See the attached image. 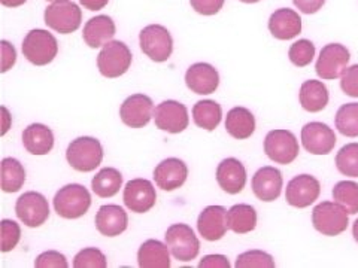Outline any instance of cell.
I'll return each instance as SVG.
<instances>
[{"mask_svg":"<svg viewBox=\"0 0 358 268\" xmlns=\"http://www.w3.org/2000/svg\"><path fill=\"white\" fill-rule=\"evenodd\" d=\"M333 200L345 207L350 215L358 214V184L352 181H341L333 188Z\"/></svg>","mask_w":358,"mask_h":268,"instance_id":"obj_34","label":"cell"},{"mask_svg":"<svg viewBox=\"0 0 358 268\" xmlns=\"http://www.w3.org/2000/svg\"><path fill=\"white\" fill-rule=\"evenodd\" d=\"M222 109L214 100H200L193 107V119L199 128L214 131L221 122Z\"/></svg>","mask_w":358,"mask_h":268,"instance_id":"obj_31","label":"cell"},{"mask_svg":"<svg viewBox=\"0 0 358 268\" xmlns=\"http://www.w3.org/2000/svg\"><path fill=\"white\" fill-rule=\"evenodd\" d=\"M0 2H2V5L6 8H18L24 5L27 0H0Z\"/></svg>","mask_w":358,"mask_h":268,"instance_id":"obj_47","label":"cell"},{"mask_svg":"<svg viewBox=\"0 0 358 268\" xmlns=\"http://www.w3.org/2000/svg\"><path fill=\"white\" fill-rule=\"evenodd\" d=\"M226 130L231 137L238 140L250 139L255 131V117L246 107H233L226 118Z\"/></svg>","mask_w":358,"mask_h":268,"instance_id":"obj_28","label":"cell"},{"mask_svg":"<svg viewBox=\"0 0 358 268\" xmlns=\"http://www.w3.org/2000/svg\"><path fill=\"white\" fill-rule=\"evenodd\" d=\"M47 2H57V0H47Z\"/></svg>","mask_w":358,"mask_h":268,"instance_id":"obj_51","label":"cell"},{"mask_svg":"<svg viewBox=\"0 0 358 268\" xmlns=\"http://www.w3.org/2000/svg\"><path fill=\"white\" fill-rule=\"evenodd\" d=\"M22 144L31 155H47L54 148V134L47 126L35 122L22 131Z\"/></svg>","mask_w":358,"mask_h":268,"instance_id":"obj_25","label":"cell"},{"mask_svg":"<svg viewBox=\"0 0 358 268\" xmlns=\"http://www.w3.org/2000/svg\"><path fill=\"white\" fill-rule=\"evenodd\" d=\"M133 60L131 51L121 40H109L103 45L102 51L97 55L99 72L109 80H115L124 75Z\"/></svg>","mask_w":358,"mask_h":268,"instance_id":"obj_5","label":"cell"},{"mask_svg":"<svg viewBox=\"0 0 358 268\" xmlns=\"http://www.w3.org/2000/svg\"><path fill=\"white\" fill-rule=\"evenodd\" d=\"M188 177V167L179 158H166L154 169V181L163 191L181 188Z\"/></svg>","mask_w":358,"mask_h":268,"instance_id":"obj_20","label":"cell"},{"mask_svg":"<svg viewBox=\"0 0 358 268\" xmlns=\"http://www.w3.org/2000/svg\"><path fill=\"white\" fill-rule=\"evenodd\" d=\"M227 227L236 234H248L257 227V211L251 204H234L227 210Z\"/></svg>","mask_w":358,"mask_h":268,"instance_id":"obj_29","label":"cell"},{"mask_svg":"<svg viewBox=\"0 0 358 268\" xmlns=\"http://www.w3.org/2000/svg\"><path fill=\"white\" fill-rule=\"evenodd\" d=\"M352 236H354L355 241L358 243V219L354 222V225H352Z\"/></svg>","mask_w":358,"mask_h":268,"instance_id":"obj_49","label":"cell"},{"mask_svg":"<svg viewBox=\"0 0 358 268\" xmlns=\"http://www.w3.org/2000/svg\"><path fill=\"white\" fill-rule=\"evenodd\" d=\"M252 193L254 195L264 203H272V201L278 200L282 191L284 179L282 173L272 165L262 167L260 170L252 176Z\"/></svg>","mask_w":358,"mask_h":268,"instance_id":"obj_17","label":"cell"},{"mask_svg":"<svg viewBox=\"0 0 358 268\" xmlns=\"http://www.w3.org/2000/svg\"><path fill=\"white\" fill-rule=\"evenodd\" d=\"M348 211L339 203L333 201H322L312 210V223L313 228L322 236L334 237L346 231L350 223Z\"/></svg>","mask_w":358,"mask_h":268,"instance_id":"obj_3","label":"cell"},{"mask_svg":"<svg viewBox=\"0 0 358 268\" xmlns=\"http://www.w3.org/2000/svg\"><path fill=\"white\" fill-rule=\"evenodd\" d=\"M336 134L324 122H308L301 128V143L303 148L312 155H329L336 147Z\"/></svg>","mask_w":358,"mask_h":268,"instance_id":"obj_14","label":"cell"},{"mask_svg":"<svg viewBox=\"0 0 358 268\" xmlns=\"http://www.w3.org/2000/svg\"><path fill=\"white\" fill-rule=\"evenodd\" d=\"M45 24L60 35H71L81 26L83 10L71 0H57L45 9Z\"/></svg>","mask_w":358,"mask_h":268,"instance_id":"obj_6","label":"cell"},{"mask_svg":"<svg viewBox=\"0 0 358 268\" xmlns=\"http://www.w3.org/2000/svg\"><path fill=\"white\" fill-rule=\"evenodd\" d=\"M121 121L130 128H143L154 117L152 100L145 94H133L120 107Z\"/></svg>","mask_w":358,"mask_h":268,"instance_id":"obj_15","label":"cell"},{"mask_svg":"<svg viewBox=\"0 0 358 268\" xmlns=\"http://www.w3.org/2000/svg\"><path fill=\"white\" fill-rule=\"evenodd\" d=\"M106 265L105 253L97 248H85L78 252L73 260L75 268H106Z\"/></svg>","mask_w":358,"mask_h":268,"instance_id":"obj_38","label":"cell"},{"mask_svg":"<svg viewBox=\"0 0 358 268\" xmlns=\"http://www.w3.org/2000/svg\"><path fill=\"white\" fill-rule=\"evenodd\" d=\"M122 185V174L114 167H105L92 181L93 193L100 198H110L120 193Z\"/></svg>","mask_w":358,"mask_h":268,"instance_id":"obj_30","label":"cell"},{"mask_svg":"<svg viewBox=\"0 0 358 268\" xmlns=\"http://www.w3.org/2000/svg\"><path fill=\"white\" fill-rule=\"evenodd\" d=\"M35 267L36 268H67L69 264H67V260L63 253L57 251H47L41 253L35 260Z\"/></svg>","mask_w":358,"mask_h":268,"instance_id":"obj_41","label":"cell"},{"mask_svg":"<svg viewBox=\"0 0 358 268\" xmlns=\"http://www.w3.org/2000/svg\"><path fill=\"white\" fill-rule=\"evenodd\" d=\"M115 22L108 15H97L90 18L83 31L84 42L90 48H100L115 36Z\"/></svg>","mask_w":358,"mask_h":268,"instance_id":"obj_24","label":"cell"},{"mask_svg":"<svg viewBox=\"0 0 358 268\" xmlns=\"http://www.w3.org/2000/svg\"><path fill=\"white\" fill-rule=\"evenodd\" d=\"M2 112H3V119H5V124H3V131H2V134H5L6 131H8V128H9V112H8V109L6 107H2Z\"/></svg>","mask_w":358,"mask_h":268,"instance_id":"obj_48","label":"cell"},{"mask_svg":"<svg viewBox=\"0 0 358 268\" xmlns=\"http://www.w3.org/2000/svg\"><path fill=\"white\" fill-rule=\"evenodd\" d=\"M336 128L346 137H358V103L342 105L334 118Z\"/></svg>","mask_w":358,"mask_h":268,"instance_id":"obj_33","label":"cell"},{"mask_svg":"<svg viewBox=\"0 0 358 268\" xmlns=\"http://www.w3.org/2000/svg\"><path fill=\"white\" fill-rule=\"evenodd\" d=\"M66 158L76 172L88 173L102 164L103 148L97 139L83 136L71 142L66 151Z\"/></svg>","mask_w":358,"mask_h":268,"instance_id":"obj_1","label":"cell"},{"mask_svg":"<svg viewBox=\"0 0 358 268\" xmlns=\"http://www.w3.org/2000/svg\"><path fill=\"white\" fill-rule=\"evenodd\" d=\"M185 84L193 93L208 96L217 91L220 85V75L214 66L208 63H196L188 67L185 73Z\"/></svg>","mask_w":358,"mask_h":268,"instance_id":"obj_19","label":"cell"},{"mask_svg":"<svg viewBox=\"0 0 358 268\" xmlns=\"http://www.w3.org/2000/svg\"><path fill=\"white\" fill-rule=\"evenodd\" d=\"M164 239L167 248L171 249L178 261L189 262L197 258L200 252V241L192 227L187 225V223H173L167 228Z\"/></svg>","mask_w":358,"mask_h":268,"instance_id":"obj_8","label":"cell"},{"mask_svg":"<svg viewBox=\"0 0 358 268\" xmlns=\"http://www.w3.org/2000/svg\"><path fill=\"white\" fill-rule=\"evenodd\" d=\"M154 121L155 127L162 131L172 134L182 133L189 124L188 109L176 100H164L155 107Z\"/></svg>","mask_w":358,"mask_h":268,"instance_id":"obj_13","label":"cell"},{"mask_svg":"<svg viewBox=\"0 0 358 268\" xmlns=\"http://www.w3.org/2000/svg\"><path fill=\"white\" fill-rule=\"evenodd\" d=\"M234 265L238 268H273L275 260L273 256L268 255L267 252L255 249L241 253Z\"/></svg>","mask_w":358,"mask_h":268,"instance_id":"obj_37","label":"cell"},{"mask_svg":"<svg viewBox=\"0 0 358 268\" xmlns=\"http://www.w3.org/2000/svg\"><path fill=\"white\" fill-rule=\"evenodd\" d=\"M289 61L297 67H306L315 57V45L308 39H300L289 47L288 51Z\"/></svg>","mask_w":358,"mask_h":268,"instance_id":"obj_36","label":"cell"},{"mask_svg":"<svg viewBox=\"0 0 358 268\" xmlns=\"http://www.w3.org/2000/svg\"><path fill=\"white\" fill-rule=\"evenodd\" d=\"M241 2H243V3H257V2H260V0H241Z\"/></svg>","mask_w":358,"mask_h":268,"instance_id":"obj_50","label":"cell"},{"mask_svg":"<svg viewBox=\"0 0 358 268\" xmlns=\"http://www.w3.org/2000/svg\"><path fill=\"white\" fill-rule=\"evenodd\" d=\"M26 170L22 164L15 158L2 160V189L5 193H18L24 186Z\"/></svg>","mask_w":358,"mask_h":268,"instance_id":"obj_32","label":"cell"},{"mask_svg":"<svg viewBox=\"0 0 358 268\" xmlns=\"http://www.w3.org/2000/svg\"><path fill=\"white\" fill-rule=\"evenodd\" d=\"M341 88L346 96L358 98V64L346 67L343 70L341 76Z\"/></svg>","mask_w":358,"mask_h":268,"instance_id":"obj_40","label":"cell"},{"mask_svg":"<svg viewBox=\"0 0 358 268\" xmlns=\"http://www.w3.org/2000/svg\"><path fill=\"white\" fill-rule=\"evenodd\" d=\"M336 167L348 177H358V143H348L336 154Z\"/></svg>","mask_w":358,"mask_h":268,"instance_id":"obj_35","label":"cell"},{"mask_svg":"<svg viewBox=\"0 0 358 268\" xmlns=\"http://www.w3.org/2000/svg\"><path fill=\"white\" fill-rule=\"evenodd\" d=\"M299 98L301 107L310 112V114H317V112L326 109V106L329 105L330 94L326 84L321 81L309 80L301 84Z\"/></svg>","mask_w":358,"mask_h":268,"instance_id":"obj_26","label":"cell"},{"mask_svg":"<svg viewBox=\"0 0 358 268\" xmlns=\"http://www.w3.org/2000/svg\"><path fill=\"white\" fill-rule=\"evenodd\" d=\"M21 239V228L15 221H2V252L13 251Z\"/></svg>","mask_w":358,"mask_h":268,"instance_id":"obj_39","label":"cell"},{"mask_svg":"<svg viewBox=\"0 0 358 268\" xmlns=\"http://www.w3.org/2000/svg\"><path fill=\"white\" fill-rule=\"evenodd\" d=\"M139 43L142 52L155 63L167 61L173 52L171 31L160 24L143 27L139 33Z\"/></svg>","mask_w":358,"mask_h":268,"instance_id":"obj_7","label":"cell"},{"mask_svg":"<svg viewBox=\"0 0 358 268\" xmlns=\"http://www.w3.org/2000/svg\"><path fill=\"white\" fill-rule=\"evenodd\" d=\"M94 223L102 236L117 237L127 230L129 216L122 207L117 204H105L96 214Z\"/></svg>","mask_w":358,"mask_h":268,"instance_id":"obj_21","label":"cell"},{"mask_svg":"<svg viewBox=\"0 0 358 268\" xmlns=\"http://www.w3.org/2000/svg\"><path fill=\"white\" fill-rule=\"evenodd\" d=\"M293 3L296 5V8L303 14H317L320 9H322L326 0H293Z\"/></svg>","mask_w":358,"mask_h":268,"instance_id":"obj_45","label":"cell"},{"mask_svg":"<svg viewBox=\"0 0 358 268\" xmlns=\"http://www.w3.org/2000/svg\"><path fill=\"white\" fill-rule=\"evenodd\" d=\"M217 182L222 191L236 195L243 191L246 185L245 165L236 158H226L218 164Z\"/></svg>","mask_w":358,"mask_h":268,"instance_id":"obj_22","label":"cell"},{"mask_svg":"<svg viewBox=\"0 0 358 268\" xmlns=\"http://www.w3.org/2000/svg\"><path fill=\"white\" fill-rule=\"evenodd\" d=\"M167 244L150 239L141 244L138 251V264L141 268H169L171 255Z\"/></svg>","mask_w":358,"mask_h":268,"instance_id":"obj_27","label":"cell"},{"mask_svg":"<svg viewBox=\"0 0 358 268\" xmlns=\"http://www.w3.org/2000/svg\"><path fill=\"white\" fill-rule=\"evenodd\" d=\"M59 52V42L48 30L35 29L22 40V54L35 66L50 64Z\"/></svg>","mask_w":358,"mask_h":268,"instance_id":"obj_4","label":"cell"},{"mask_svg":"<svg viewBox=\"0 0 358 268\" xmlns=\"http://www.w3.org/2000/svg\"><path fill=\"white\" fill-rule=\"evenodd\" d=\"M264 152L273 163L288 165L299 156V140L288 130H272L264 139Z\"/></svg>","mask_w":358,"mask_h":268,"instance_id":"obj_9","label":"cell"},{"mask_svg":"<svg viewBox=\"0 0 358 268\" xmlns=\"http://www.w3.org/2000/svg\"><path fill=\"white\" fill-rule=\"evenodd\" d=\"M268 31L279 40L294 39L301 33V18L289 8L278 9L268 18Z\"/></svg>","mask_w":358,"mask_h":268,"instance_id":"obj_23","label":"cell"},{"mask_svg":"<svg viewBox=\"0 0 358 268\" xmlns=\"http://www.w3.org/2000/svg\"><path fill=\"white\" fill-rule=\"evenodd\" d=\"M351 59L350 51L341 43H329L320 52L315 64L317 75L321 80L333 81L342 76Z\"/></svg>","mask_w":358,"mask_h":268,"instance_id":"obj_10","label":"cell"},{"mask_svg":"<svg viewBox=\"0 0 358 268\" xmlns=\"http://www.w3.org/2000/svg\"><path fill=\"white\" fill-rule=\"evenodd\" d=\"M321 194V185L317 177L310 174H299L287 185L285 200L289 206L297 209L309 207L315 203Z\"/></svg>","mask_w":358,"mask_h":268,"instance_id":"obj_12","label":"cell"},{"mask_svg":"<svg viewBox=\"0 0 358 268\" xmlns=\"http://www.w3.org/2000/svg\"><path fill=\"white\" fill-rule=\"evenodd\" d=\"M192 8L200 15H215L224 6V0H189Z\"/></svg>","mask_w":358,"mask_h":268,"instance_id":"obj_42","label":"cell"},{"mask_svg":"<svg viewBox=\"0 0 358 268\" xmlns=\"http://www.w3.org/2000/svg\"><path fill=\"white\" fill-rule=\"evenodd\" d=\"M2 45V73L8 72L9 69H13V66L17 61V51L14 48V45H10L8 40H2L0 42Z\"/></svg>","mask_w":358,"mask_h":268,"instance_id":"obj_43","label":"cell"},{"mask_svg":"<svg viewBox=\"0 0 358 268\" xmlns=\"http://www.w3.org/2000/svg\"><path fill=\"white\" fill-rule=\"evenodd\" d=\"M197 230L201 237L208 241L221 240L229 230L227 210L222 206H208L199 215Z\"/></svg>","mask_w":358,"mask_h":268,"instance_id":"obj_18","label":"cell"},{"mask_svg":"<svg viewBox=\"0 0 358 268\" xmlns=\"http://www.w3.org/2000/svg\"><path fill=\"white\" fill-rule=\"evenodd\" d=\"M80 2L88 10H100L108 5L109 0H80Z\"/></svg>","mask_w":358,"mask_h":268,"instance_id":"obj_46","label":"cell"},{"mask_svg":"<svg viewBox=\"0 0 358 268\" xmlns=\"http://www.w3.org/2000/svg\"><path fill=\"white\" fill-rule=\"evenodd\" d=\"M122 200L126 207L134 214H147L155 206V188L147 179H133L127 182Z\"/></svg>","mask_w":358,"mask_h":268,"instance_id":"obj_16","label":"cell"},{"mask_svg":"<svg viewBox=\"0 0 358 268\" xmlns=\"http://www.w3.org/2000/svg\"><path fill=\"white\" fill-rule=\"evenodd\" d=\"M15 214L24 225L38 228L50 218L48 200L36 191L24 193L17 200Z\"/></svg>","mask_w":358,"mask_h":268,"instance_id":"obj_11","label":"cell"},{"mask_svg":"<svg viewBox=\"0 0 358 268\" xmlns=\"http://www.w3.org/2000/svg\"><path fill=\"white\" fill-rule=\"evenodd\" d=\"M200 268H230V262L227 256L224 255H206L203 260L199 262Z\"/></svg>","mask_w":358,"mask_h":268,"instance_id":"obj_44","label":"cell"},{"mask_svg":"<svg viewBox=\"0 0 358 268\" xmlns=\"http://www.w3.org/2000/svg\"><path fill=\"white\" fill-rule=\"evenodd\" d=\"M92 206V195L80 184H69L60 188L54 197V209L64 219H78L84 216Z\"/></svg>","mask_w":358,"mask_h":268,"instance_id":"obj_2","label":"cell"}]
</instances>
